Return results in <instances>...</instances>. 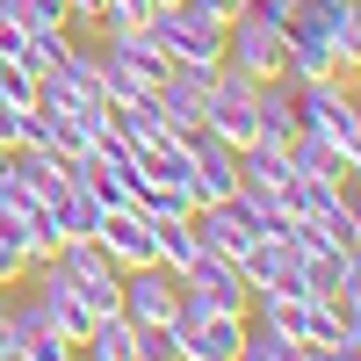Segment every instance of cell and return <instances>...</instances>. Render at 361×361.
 I'll return each instance as SVG.
<instances>
[{"mask_svg": "<svg viewBox=\"0 0 361 361\" xmlns=\"http://www.w3.org/2000/svg\"><path fill=\"white\" fill-rule=\"evenodd\" d=\"M0 102H8V109H29V102H37V66L0 58Z\"/></svg>", "mask_w": 361, "mask_h": 361, "instance_id": "17", "label": "cell"}, {"mask_svg": "<svg viewBox=\"0 0 361 361\" xmlns=\"http://www.w3.org/2000/svg\"><path fill=\"white\" fill-rule=\"evenodd\" d=\"M180 340H188V361H238V347H246V311H209Z\"/></svg>", "mask_w": 361, "mask_h": 361, "instance_id": "11", "label": "cell"}, {"mask_svg": "<svg viewBox=\"0 0 361 361\" xmlns=\"http://www.w3.org/2000/svg\"><path fill=\"white\" fill-rule=\"evenodd\" d=\"M238 361H311L304 347H296L275 318H260V311H246V347H238Z\"/></svg>", "mask_w": 361, "mask_h": 361, "instance_id": "15", "label": "cell"}, {"mask_svg": "<svg viewBox=\"0 0 361 361\" xmlns=\"http://www.w3.org/2000/svg\"><path fill=\"white\" fill-rule=\"evenodd\" d=\"M102 195L94 188H87V173H73L66 180V188H58L51 195V217H58V238H94V224H102Z\"/></svg>", "mask_w": 361, "mask_h": 361, "instance_id": "12", "label": "cell"}, {"mask_svg": "<svg viewBox=\"0 0 361 361\" xmlns=\"http://www.w3.org/2000/svg\"><path fill=\"white\" fill-rule=\"evenodd\" d=\"M94 246H102L116 267H152V260H159V253H152V217L130 209V202H109V209H102Z\"/></svg>", "mask_w": 361, "mask_h": 361, "instance_id": "4", "label": "cell"}, {"mask_svg": "<svg viewBox=\"0 0 361 361\" xmlns=\"http://www.w3.org/2000/svg\"><path fill=\"white\" fill-rule=\"evenodd\" d=\"M102 58H109V66H123V73H137L145 87H159L166 66H173V58L152 44V29H145V22H102Z\"/></svg>", "mask_w": 361, "mask_h": 361, "instance_id": "6", "label": "cell"}, {"mask_svg": "<svg viewBox=\"0 0 361 361\" xmlns=\"http://www.w3.org/2000/svg\"><path fill=\"white\" fill-rule=\"evenodd\" d=\"M188 217H195V238H202V246L209 253H246L253 246V238H260V224H253V209L246 202H238V195H224V202H202V209H188Z\"/></svg>", "mask_w": 361, "mask_h": 361, "instance_id": "7", "label": "cell"}, {"mask_svg": "<svg viewBox=\"0 0 361 361\" xmlns=\"http://www.w3.org/2000/svg\"><path fill=\"white\" fill-rule=\"evenodd\" d=\"M0 361H15V318H8V296H0Z\"/></svg>", "mask_w": 361, "mask_h": 361, "instance_id": "18", "label": "cell"}, {"mask_svg": "<svg viewBox=\"0 0 361 361\" xmlns=\"http://www.w3.org/2000/svg\"><path fill=\"white\" fill-rule=\"evenodd\" d=\"M152 253H159V267L188 275V260L202 253V238H195V217H188V209H159V217H152Z\"/></svg>", "mask_w": 361, "mask_h": 361, "instance_id": "14", "label": "cell"}, {"mask_svg": "<svg viewBox=\"0 0 361 361\" xmlns=\"http://www.w3.org/2000/svg\"><path fill=\"white\" fill-rule=\"evenodd\" d=\"M224 66L253 73V80H282V22L260 15L253 0L224 15Z\"/></svg>", "mask_w": 361, "mask_h": 361, "instance_id": "3", "label": "cell"}, {"mask_svg": "<svg viewBox=\"0 0 361 361\" xmlns=\"http://www.w3.org/2000/svg\"><path fill=\"white\" fill-rule=\"evenodd\" d=\"M152 8H173V0H152Z\"/></svg>", "mask_w": 361, "mask_h": 361, "instance_id": "21", "label": "cell"}, {"mask_svg": "<svg viewBox=\"0 0 361 361\" xmlns=\"http://www.w3.org/2000/svg\"><path fill=\"white\" fill-rule=\"evenodd\" d=\"M152 44L173 58V66H217L224 58V8L217 0H173V8L145 15Z\"/></svg>", "mask_w": 361, "mask_h": 361, "instance_id": "2", "label": "cell"}, {"mask_svg": "<svg viewBox=\"0 0 361 361\" xmlns=\"http://www.w3.org/2000/svg\"><path fill=\"white\" fill-rule=\"evenodd\" d=\"M8 318H15V361H73V354H80V347H73V340L44 318V304H37V296L8 304Z\"/></svg>", "mask_w": 361, "mask_h": 361, "instance_id": "9", "label": "cell"}, {"mask_svg": "<svg viewBox=\"0 0 361 361\" xmlns=\"http://www.w3.org/2000/svg\"><path fill=\"white\" fill-rule=\"evenodd\" d=\"M137 361H188V340H180V325H173V318L137 325Z\"/></svg>", "mask_w": 361, "mask_h": 361, "instance_id": "16", "label": "cell"}, {"mask_svg": "<svg viewBox=\"0 0 361 361\" xmlns=\"http://www.w3.org/2000/svg\"><path fill=\"white\" fill-rule=\"evenodd\" d=\"M217 8H224V15H231V8H246V0H217Z\"/></svg>", "mask_w": 361, "mask_h": 361, "instance_id": "19", "label": "cell"}, {"mask_svg": "<svg viewBox=\"0 0 361 361\" xmlns=\"http://www.w3.org/2000/svg\"><path fill=\"white\" fill-rule=\"evenodd\" d=\"M209 80H217V66H166V80L152 87L166 130H195V123H202V109H209Z\"/></svg>", "mask_w": 361, "mask_h": 361, "instance_id": "5", "label": "cell"}, {"mask_svg": "<svg viewBox=\"0 0 361 361\" xmlns=\"http://www.w3.org/2000/svg\"><path fill=\"white\" fill-rule=\"evenodd\" d=\"M296 15L318 22V37L340 51L347 73H361V0H296Z\"/></svg>", "mask_w": 361, "mask_h": 361, "instance_id": "8", "label": "cell"}, {"mask_svg": "<svg viewBox=\"0 0 361 361\" xmlns=\"http://www.w3.org/2000/svg\"><path fill=\"white\" fill-rule=\"evenodd\" d=\"M289 102H296V130H318L340 159L361 166V102H354V73L289 80Z\"/></svg>", "mask_w": 361, "mask_h": 361, "instance_id": "1", "label": "cell"}, {"mask_svg": "<svg viewBox=\"0 0 361 361\" xmlns=\"http://www.w3.org/2000/svg\"><path fill=\"white\" fill-rule=\"evenodd\" d=\"M289 173H311V180H340V188H354V173H361V166L340 159L318 130H296V137H289Z\"/></svg>", "mask_w": 361, "mask_h": 361, "instance_id": "13", "label": "cell"}, {"mask_svg": "<svg viewBox=\"0 0 361 361\" xmlns=\"http://www.w3.org/2000/svg\"><path fill=\"white\" fill-rule=\"evenodd\" d=\"M0 166H8V145H0Z\"/></svg>", "mask_w": 361, "mask_h": 361, "instance_id": "20", "label": "cell"}, {"mask_svg": "<svg viewBox=\"0 0 361 361\" xmlns=\"http://www.w3.org/2000/svg\"><path fill=\"white\" fill-rule=\"evenodd\" d=\"M188 282H195L217 311H246V304H253V289H246V275H238L231 253H209V246H202V253L188 260Z\"/></svg>", "mask_w": 361, "mask_h": 361, "instance_id": "10", "label": "cell"}]
</instances>
